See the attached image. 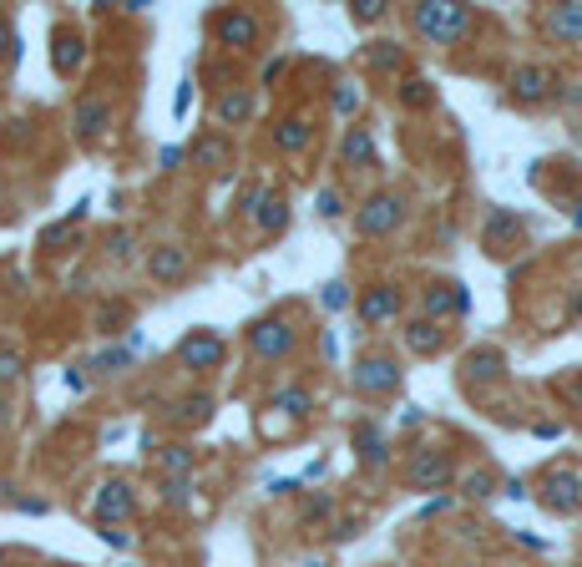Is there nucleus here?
<instances>
[{"instance_id":"31","label":"nucleus","mask_w":582,"mask_h":567,"mask_svg":"<svg viewBox=\"0 0 582 567\" xmlns=\"http://www.w3.org/2000/svg\"><path fill=\"white\" fill-rule=\"evenodd\" d=\"M461 492H466V497H476V502H486V497H496V476H491L486 466H476V471H466V476H461Z\"/></svg>"},{"instance_id":"45","label":"nucleus","mask_w":582,"mask_h":567,"mask_svg":"<svg viewBox=\"0 0 582 567\" xmlns=\"http://www.w3.org/2000/svg\"><path fill=\"white\" fill-rule=\"evenodd\" d=\"M284 71V56H274V61H264V71H259V81H274Z\"/></svg>"},{"instance_id":"7","label":"nucleus","mask_w":582,"mask_h":567,"mask_svg":"<svg viewBox=\"0 0 582 567\" xmlns=\"http://www.w3.org/2000/svg\"><path fill=\"white\" fill-rule=\"evenodd\" d=\"M213 36H218V46H228V51H254V46L264 41V21H259L254 11L233 6V11L213 16Z\"/></svg>"},{"instance_id":"25","label":"nucleus","mask_w":582,"mask_h":567,"mask_svg":"<svg viewBox=\"0 0 582 567\" xmlns=\"http://www.w3.org/2000/svg\"><path fill=\"white\" fill-rule=\"evenodd\" d=\"M193 466H198V451L183 446V441L157 451V471H162V476H193Z\"/></svg>"},{"instance_id":"29","label":"nucleus","mask_w":582,"mask_h":567,"mask_svg":"<svg viewBox=\"0 0 582 567\" xmlns=\"http://www.w3.org/2000/svg\"><path fill=\"white\" fill-rule=\"evenodd\" d=\"M132 350H137L132 340H127V345H107V350L92 360V370H97V375H117V370H127V365H132Z\"/></svg>"},{"instance_id":"46","label":"nucleus","mask_w":582,"mask_h":567,"mask_svg":"<svg viewBox=\"0 0 582 567\" xmlns=\"http://www.w3.org/2000/svg\"><path fill=\"white\" fill-rule=\"evenodd\" d=\"M309 567H329V562H309Z\"/></svg>"},{"instance_id":"34","label":"nucleus","mask_w":582,"mask_h":567,"mask_svg":"<svg viewBox=\"0 0 582 567\" xmlns=\"http://www.w3.org/2000/svg\"><path fill=\"white\" fill-rule=\"evenodd\" d=\"M335 112L340 117H355L360 112V87H355V81H340V87H335Z\"/></svg>"},{"instance_id":"12","label":"nucleus","mask_w":582,"mask_h":567,"mask_svg":"<svg viewBox=\"0 0 582 567\" xmlns=\"http://www.w3.org/2000/svg\"><path fill=\"white\" fill-rule=\"evenodd\" d=\"M507 87H512V102L537 107V102L557 97V71H547V66H517Z\"/></svg>"},{"instance_id":"5","label":"nucleus","mask_w":582,"mask_h":567,"mask_svg":"<svg viewBox=\"0 0 582 567\" xmlns=\"http://www.w3.org/2000/svg\"><path fill=\"white\" fill-rule=\"evenodd\" d=\"M400 218H405V198H400V193H370V198L355 208V233L385 238V233L400 228Z\"/></svg>"},{"instance_id":"21","label":"nucleus","mask_w":582,"mask_h":567,"mask_svg":"<svg viewBox=\"0 0 582 567\" xmlns=\"http://www.w3.org/2000/svg\"><path fill=\"white\" fill-rule=\"evenodd\" d=\"M269 411H284L289 421H309V416H314V390H304V385H279V390L269 395Z\"/></svg>"},{"instance_id":"3","label":"nucleus","mask_w":582,"mask_h":567,"mask_svg":"<svg viewBox=\"0 0 582 567\" xmlns=\"http://www.w3.org/2000/svg\"><path fill=\"white\" fill-rule=\"evenodd\" d=\"M248 350H254L259 360H289L294 345H299V330L284 319V314H269V319H254L248 324Z\"/></svg>"},{"instance_id":"23","label":"nucleus","mask_w":582,"mask_h":567,"mask_svg":"<svg viewBox=\"0 0 582 567\" xmlns=\"http://www.w3.org/2000/svg\"><path fill=\"white\" fill-rule=\"evenodd\" d=\"M461 370H466V380H496V375L507 370V355L481 345V350H471V355H466V365H461Z\"/></svg>"},{"instance_id":"13","label":"nucleus","mask_w":582,"mask_h":567,"mask_svg":"<svg viewBox=\"0 0 582 567\" xmlns=\"http://www.w3.org/2000/svg\"><path fill=\"white\" fill-rule=\"evenodd\" d=\"M238 213H254L259 218V233H279L289 223V198L274 193V188H254V193H243V208Z\"/></svg>"},{"instance_id":"37","label":"nucleus","mask_w":582,"mask_h":567,"mask_svg":"<svg viewBox=\"0 0 582 567\" xmlns=\"http://www.w3.org/2000/svg\"><path fill=\"white\" fill-rule=\"evenodd\" d=\"M360 527H365V517H340L335 527H329V537H335V542H355Z\"/></svg>"},{"instance_id":"39","label":"nucleus","mask_w":582,"mask_h":567,"mask_svg":"<svg viewBox=\"0 0 582 567\" xmlns=\"http://www.w3.org/2000/svg\"><path fill=\"white\" fill-rule=\"evenodd\" d=\"M21 375V355L16 350H0V385H11Z\"/></svg>"},{"instance_id":"36","label":"nucleus","mask_w":582,"mask_h":567,"mask_svg":"<svg viewBox=\"0 0 582 567\" xmlns=\"http://www.w3.org/2000/svg\"><path fill=\"white\" fill-rule=\"evenodd\" d=\"M350 304V284L345 279H329L324 284V309H345Z\"/></svg>"},{"instance_id":"40","label":"nucleus","mask_w":582,"mask_h":567,"mask_svg":"<svg viewBox=\"0 0 582 567\" xmlns=\"http://www.w3.org/2000/svg\"><path fill=\"white\" fill-rule=\"evenodd\" d=\"M122 319H127V309H122V304H102V314H97V324H102L107 335H117L112 324H122Z\"/></svg>"},{"instance_id":"20","label":"nucleus","mask_w":582,"mask_h":567,"mask_svg":"<svg viewBox=\"0 0 582 567\" xmlns=\"http://www.w3.org/2000/svg\"><path fill=\"white\" fill-rule=\"evenodd\" d=\"M248 117H254V92H243V87H233V92H223L213 102V122L218 127H243Z\"/></svg>"},{"instance_id":"47","label":"nucleus","mask_w":582,"mask_h":567,"mask_svg":"<svg viewBox=\"0 0 582 567\" xmlns=\"http://www.w3.org/2000/svg\"><path fill=\"white\" fill-rule=\"evenodd\" d=\"M56 567H66V562H56Z\"/></svg>"},{"instance_id":"10","label":"nucleus","mask_w":582,"mask_h":567,"mask_svg":"<svg viewBox=\"0 0 582 567\" xmlns=\"http://www.w3.org/2000/svg\"><path fill=\"white\" fill-rule=\"evenodd\" d=\"M71 127H76V142H102L107 132H112V97H102V92H87L76 102V112H71Z\"/></svg>"},{"instance_id":"14","label":"nucleus","mask_w":582,"mask_h":567,"mask_svg":"<svg viewBox=\"0 0 582 567\" xmlns=\"http://www.w3.org/2000/svg\"><path fill=\"white\" fill-rule=\"evenodd\" d=\"M542 36L557 41V46H582V0L547 6V11H542Z\"/></svg>"},{"instance_id":"41","label":"nucleus","mask_w":582,"mask_h":567,"mask_svg":"<svg viewBox=\"0 0 582 567\" xmlns=\"http://www.w3.org/2000/svg\"><path fill=\"white\" fill-rule=\"evenodd\" d=\"M16 56V31H11V21L0 16V61H11Z\"/></svg>"},{"instance_id":"17","label":"nucleus","mask_w":582,"mask_h":567,"mask_svg":"<svg viewBox=\"0 0 582 567\" xmlns=\"http://www.w3.org/2000/svg\"><path fill=\"white\" fill-rule=\"evenodd\" d=\"M355 314H360V324H390L400 314V289L395 284H370L355 299Z\"/></svg>"},{"instance_id":"1","label":"nucleus","mask_w":582,"mask_h":567,"mask_svg":"<svg viewBox=\"0 0 582 567\" xmlns=\"http://www.w3.org/2000/svg\"><path fill=\"white\" fill-rule=\"evenodd\" d=\"M410 26L415 36H426L431 46H456L471 36L476 16L471 6H446V0H426V6H410Z\"/></svg>"},{"instance_id":"18","label":"nucleus","mask_w":582,"mask_h":567,"mask_svg":"<svg viewBox=\"0 0 582 567\" xmlns=\"http://www.w3.org/2000/svg\"><path fill=\"white\" fill-rule=\"evenodd\" d=\"M81 61H87V36L71 31V26H56L51 31V66H56V76L81 71Z\"/></svg>"},{"instance_id":"22","label":"nucleus","mask_w":582,"mask_h":567,"mask_svg":"<svg viewBox=\"0 0 582 567\" xmlns=\"http://www.w3.org/2000/svg\"><path fill=\"white\" fill-rule=\"evenodd\" d=\"M340 157L350 162V168H375V137L365 127H350L345 142H340Z\"/></svg>"},{"instance_id":"33","label":"nucleus","mask_w":582,"mask_h":567,"mask_svg":"<svg viewBox=\"0 0 582 567\" xmlns=\"http://www.w3.org/2000/svg\"><path fill=\"white\" fill-rule=\"evenodd\" d=\"M385 16H390L385 0H355V6H350V21H360V26H375V21H385Z\"/></svg>"},{"instance_id":"27","label":"nucleus","mask_w":582,"mask_h":567,"mask_svg":"<svg viewBox=\"0 0 582 567\" xmlns=\"http://www.w3.org/2000/svg\"><path fill=\"white\" fill-rule=\"evenodd\" d=\"M188 157L193 162H203V168H228V157H233V147L213 132V137H198L193 147H188Z\"/></svg>"},{"instance_id":"38","label":"nucleus","mask_w":582,"mask_h":567,"mask_svg":"<svg viewBox=\"0 0 582 567\" xmlns=\"http://www.w3.org/2000/svg\"><path fill=\"white\" fill-rule=\"evenodd\" d=\"M132 243H137L132 228H117V233L107 238V249H112V259H127V254H132Z\"/></svg>"},{"instance_id":"6","label":"nucleus","mask_w":582,"mask_h":567,"mask_svg":"<svg viewBox=\"0 0 582 567\" xmlns=\"http://www.w3.org/2000/svg\"><path fill=\"white\" fill-rule=\"evenodd\" d=\"M223 355H228V345H223V335H213V330H188V335L178 340V365H183V370L213 375V370H223Z\"/></svg>"},{"instance_id":"32","label":"nucleus","mask_w":582,"mask_h":567,"mask_svg":"<svg viewBox=\"0 0 582 567\" xmlns=\"http://www.w3.org/2000/svg\"><path fill=\"white\" fill-rule=\"evenodd\" d=\"M400 102H405V107H431V102H436L431 81H426V76H410L405 87H400Z\"/></svg>"},{"instance_id":"9","label":"nucleus","mask_w":582,"mask_h":567,"mask_svg":"<svg viewBox=\"0 0 582 567\" xmlns=\"http://www.w3.org/2000/svg\"><path fill=\"white\" fill-rule=\"evenodd\" d=\"M421 309H426V319L446 324V319H461V314L471 309V294H466V284H456V279H431V284L421 289Z\"/></svg>"},{"instance_id":"35","label":"nucleus","mask_w":582,"mask_h":567,"mask_svg":"<svg viewBox=\"0 0 582 567\" xmlns=\"http://www.w3.org/2000/svg\"><path fill=\"white\" fill-rule=\"evenodd\" d=\"M314 208H319V218H340V213H345V198H340L335 188H319Z\"/></svg>"},{"instance_id":"16","label":"nucleus","mask_w":582,"mask_h":567,"mask_svg":"<svg viewBox=\"0 0 582 567\" xmlns=\"http://www.w3.org/2000/svg\"><path fill=\"white\" fill-rule=\"evenodd\" d=\"M405 350L410 355H421V360H431V355H441L446 350V324H436V319H426V314H415V319H405Z\"/></svg>"},{"instance_id":"28","label":"nucleus","mask_w":582,"mask_h":567,"mask_svg":"<svg viewBox=\"0 0 582 567\" xmlns=\"http://www.w3.org/2000/svg\"><path fill=\"white\" fill-rule=\"evenodd\" d=\"M365 61H370L375 71H400V66H405V46H395V41H370V46H365Z\"/></svg>"},{"instance_id":"8","label":"nucleus","mask_w":582,"mask_h":567,"mask_svg":"<svg viewBox=\"0 0 582 567\" xmlns=\"http://www.w3.org/2000/svg\"><path fill=\"white\" fill-rule=\"evenodd\" d=\"M350 385H355V395H395L400 390V365L390 355H360L355 370H350Z\"/></svg>"},{"instance_id":"42","label":"nucleus","mask_w":582,"mask_h":567,"mask_svg":"<svg viewBox=\"0 0 582 567\" xmlns=\"http://www.w3.org/2000/svg\"><path fill=\"white\" fill-rule=\"evenodd\" d=\"M329 512H335V502H329V497H314V502L304 507V522H324Z\"/></svg>"},{"instance_id":"19","label":"nucleus","mask_w":582,"mask_h":567,"mask_svg":"<svg viewBox=\"0 0 582 567\" xmlns=\"http://www.w3.org/2000/svg\"><path fill=\"white\" fill-rule=\"evenodd\" d=\"M350 441H355V456H360L370 471H380V466L390 461V436H385V426H375V421H360V426L350 431Z\"/></svg>"},{"instance_id":"15","label":"nucleus","mask_w":582,"mask_h":567,"mask_svg":"<svg viewBox=\"0 0 582 567\" xmlns=\"http://www.w3.org/2000/svg\"><path fill=\"white\" fill-rule=\"evenodd\" d=\"M97 522L102 527H122L132 512H137V497H132V486L127 481H102V492H97Z\"/></svg>"},{"instance_id":"26","label":"nucleus","mask_w":582,"mask_h":567,"mask_svg":"<svg viewBox=\"0 0 582 567\" xmlns=\"http://www.w3.org/2000/svg\"><path fill=\"white\" fill-rule=\"evenodd\" d=\"M309 137H314V127H309L304 117H284V122L274 127V147H279V152H304Z\"/></svg>"},{"instance_id":"43","label":"nucleus","mask_w":582,"mask_h":567,"mask_svg":"<svg viewBox=\"0 0 582 567\" xmlns=\"http://www.w3.org/2000/svg\"><path fill=\"white\" fill-rule=\"evenodd\" d=\"M102 542H112V547H132V537H127L122 527H102Z\"/></svg>"},{"instance_id":"2","label":"nucleus","mask_w":582,"mask_h":567,"mask_svg":"<svg viewBox=\"0 0 582 567\" xmlns=\"http://www.w3.org/2000/svg\"><path fill=\"white\" fill-rule=\"evenodd\" d=\"M400 481L410 486V492H446V486L456 481V461L441 446H421V451H410Z\"/></svg>"},{"instance_id":"11","label":"nucleus","mask_w":582,"mask_h":567,"mask_svg":"<svg viewBox=\"0 0 582 567\" xmlns=\"http://www.w3.org/2000/svg\"><path fill=\"white\" fill-rule=\"evenodd\" d=\"M188 269H193V259H188L183 243H152L147 249V279L152 284H183Z\"/></svg>"},{"instance_id":"44","label":"nucleus","mask_w":582,"mask_h":567,"mask_svg":"<svg viewBox=\"0 0 582 567\" xmlns=\"http://www.w3.org/2000/svg\"><path fill=\"white\" fill-rule=\"evenodd\" d=\"M532 436H542V441H552V436H562V426H557V421H537V426H532Z\"/></svg>"},{"instance_id":"4","label":"nucleus","mask_w":582,"mask_h":567,"mask_svg":"<svg viewBox=\"0 0 582 567\" xmlns=\"http://www.w3.org/2000/svg\"><path fill=\"white\" fill-rule=\"evenodd\" d=\"M542 507L557 512V517L582 512V466H577V461H572V466H552V471L542 476Z\"/></svg>"},{"instance_id":"30","label":"nucleus","mask_w":582,"mask_h":567,"mask_svg":"<svg viewBox=\"0 0 582 567\" xmlns=\"http://www.w3.org/2000/svg\"><path fill=\"white\" fill-rule=\"evenodd\" d=\"M157 492H162V502H168V507H188L193 502V476H162Z\"/></svg>"},{"instance_id":"24","label":"nucleus","mask_w":582,"mask_h":567,"mask_svg":"<svg viewBox=\"0 0 582 567\" xmlns=\"http://www.w3.org/2000/svg\"><path fill=\"white\" fill-rule=\"evenodd\" d=\"M173 421H183V426H208V421H213V395H208V390L183 395V400L173 405Z\"/></svg>"}]
</instances>
